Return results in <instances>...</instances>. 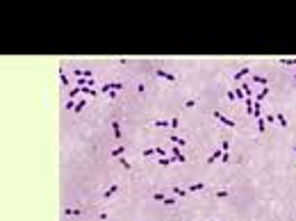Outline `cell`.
<instances>
[{
    "instance_id": "30bf717a",
    "label": "cell",
    "mask_w": 296,
    "mask_h": 221,
    "mask_svg": "<svg viewBox=\"0 0 296 221\" xmlns=\"http://www.w3.org/2000/svg\"><path fill=\"white\" fill-rule=\"evenodd\" d=\"M123 153H125V148H123V146H116V148L112 150V158L119 160V158H123Z\"/></svg>"
},
{
    "instance_id": "5b68a950",
    "label": "cell",
    "mask_w": 296,
    "mask_h": 221,
    "mask_svg": "<svg viewBox=\"0 0 296 221\" xmlns=\"http://www.w3.org/2000/svg\"><path fill=\"white\" fill-rule=\"evenodd\" d=\"M171 141H173V146H180V148L187 146V139H182V137H178V135H171Z\"/></svg>"
},
{
    "instance_id": "7c38bea8",
    "label": "cell",
    "mask_w": 296,
    "mask_h": 221,
    "mask_svg": "<svg viewBox=\"0 0 296 221\" xmlns=\"http://www.w3.org/2000/svg\"><path fill=\"white\" fill-rule=\"evenodd\" d=\"M112 130H114V137L121 139V125H119V121H114V123H112Z\"/></svg>"
},
{
    "instance_id": "4fadbf2b",
    "label": "cell",
    "mask_w": 296,
    "mask_h": 221,
    "mask_svg": "<svg viewBox=\"0 0 296 221\" xmlns=\"http://www.w3.org/2000/svg\"><path fill=\"white\" fill-rule=\"evenodd\" d=\"M84 105H87V100H84V98H80V100L75 103V109H73V112H82V109H84Z\"/></svg>"
},
{
    "instance_id": "484cf974",
    "label": "cell",
    "mask_w": 296,
    "mask_h": 221,
    "mask_svg": "<svg viewBox=\"0 0 296 221\" xmlns=\"http://www.w3.org/2000/svg\"><path fill=\"white\" fill-rule=\"evenodd\" d=\"M66 109H75V100H66V105H64Z\"/></svg>"
},
{
    "instance_id": "2e32d148",
    "label": "cell",
    "mask_w": 296,
    "mask_h": 221,
    "mask_svg": "<svg viewBox=\"0 0 296 221\" xmlns=\"http://www.w3.org/2000/svg\"><path fill=\"white\" fill-rule=\"evenodd\" d=\"M173 194H176V196H187V189H182V187H178V185H173Z\"/></svg>"
},
{
    "instance_id": "6da1fadb",
    "label": "cell",
    "mask_w": 296,
    "mask_h": 221,
    "mask_svg": "<svg viewBox=\"0 0 296 221\" xmlns=\"http://www.w3.org/2000/svg\"><path fill=\"white\" fill-rule=\"evenodd\" d=\"M155 75H157V78H162V80H169V82H176V75H171V73H166L164 68H157V71H155Z\"/></svg>"
},
{
    "instance_id": "cb8c5ba5",
    "label": "cell",
    "mask_w": 296,
    "mask_h": 221,
    "mask_svg": "<svg viewBox=\"0 0 296 221\" xmlns=\"http://www.w3.org/2000/svg\"><path fill=\"white\" fill-rule=\"evenodd\" d=\"M119 162H121V166H123V169H130V162H128L125 158H119Z\"/></svg>"
},
{
    "instance_id": "9a60e30c",
    "label": "cell",
    "mask_w": 296,
    "mask_h": 221,
    "mask_svg": "<svg viewBox=\"0 0 296 221\" xmlns=\"http://www.w3.org/2000/svg\"><path fill=\"white\" fill-rule=\"evenodd\" d=\"M178 125H180V121H178V116H173V119H171V135H176V130H178Z\"/></svg>"
},
{
    "instance_id": "83f0119b",
    "label": "cell",
    "mask_w": 296,
    "mask_h": 221,
    "mask_svg": "<svg viewBox=\"0 0 296 221\" xmlns=\"http://www.w3.org/2000/svg\"><path fill=\"white\" fill-rule=\"evenodd\" d=\"M228 100H237V96H235V89H233V91H228Z\"/></svg>"
},
{
    "instance_id": "d6986e66",
    "label": "cell",
    "mask_w": 296,
    "mask_h": 221,
    "mask_svg": "<svg viewBox=\"0 0 296 221\" xmlns=\"http://www.w3.org/2000/svg\"><path fill=\"white\" fill-rule=\"evenodd\" d=\"M278 123H280L282 128H287V119H285V114H282V112H278Z\"/></svg>"
},
{
    "instance_id": "3957f363",
    "label": "cell",
    "mask_w": 296,
    "mask_h": 221,
    "mask_svg": "<svg viewBox=\"0 0 296 221\" xmlns=\"http://www.w3.org/2000/svg\"><path fill=\"white\" fill-rule=\"evenodd\" d=\"M223 158V148H217V150H214V153L210 155V160H207V166H210V164H214V162H217V160H221Z\"/></svg>"
},
{
    "instance_id": "f546056e",
    "label": "cell",
    "mask_w": 296,
    "mask_h": 221,
    "mask_svg": "<svg viewBox=\"0 0 296 221\" xmlns=\"http://www.w3.org/2000/svg\"><path fill=\"white\" fill-rule=\"evenodd\" d=\"M294 150H296V146H294Z\"/></svg>"
},
{
    "instance_id": "f1b7e54d",
    "label": "cell",
    "mask_w": 296,
    "mask_h": 221,
    "mask_svg": "<svg viewBox=\"0 0 296 221\" xmlns=\"http://www.w3.org/2000/svg\"><path fill=\"white\" fill-rule=\"evenodd\" d=\"M294 80H296V75H294Z\"/></svg>"
},
{
    "instance_id": "277c9868",
    "label": "cell",
    "mask_w": 296,
    "mask_h": 221,
    "mask_svg": "<svg viewBox=\"0 0 296 221\" xmlns=\"http://www.w3.org/2000/svg\"><path fill=\"white\" fill-rule=\"evenodd\" d=\"M116 191H119V185H109V187L105 189V194H103V198H105V201H109L114 194H116Z\"/></svg>"
},
{
    "instance_id": "d4e9b609",
    "label": "cell",
    "mask_w": 296,
    "mask_h": 221,
    "mask_svg": "<svg viewBox=\"0 0 296 221\" xmlns=\"http://www.w3.org/2000/svg\"><path fill=\"white\" fill-rule=\"evenodd\" d=\"M150 155H155V148H146V150H144V158H150Z\"/></svg>"
},
{
    "instance_id": "7a4b0ae2",
    "label": "cell",
    "mask_w": 296,
    "mask_h": 221,
    "mask_svg": "<svg viewBox=\"0 0 296 221\" xmlns=\"http://www.w3.org/2000/svg\"><path fill=\"white\" fill-rule=\"evenodd\" d=\"M214 116H217V119L221 121L223 125H228V128H235V121H233V119H228V116H223L221 112H214Z\"/></svg>"
},
{
    "instance_id": "52a82bcc",
    "label": "cell",
    "mask_w": 296,
    "mask_h": 221,
    "mask_svg": "<svg viewBox=\"0 0 296 221\" xmlns=\"http://www.w3.org/2000/svg\"><path fill=\"white\" fill-rule=\"evenodd\" d=\"M150 125H153V128H169V130H171V121H153Z\"/></svg>"
},
{
    "instance_id": "e0dca14e",
    "label": "cell",
    "mask_w": 296,
    "mask_h": 221,
    "mask_svg": "<svg viewBox=\"0 0 296 221\" xmlns=\"http://www.w3.org/2000/svg\"><path fill=\"white\" fill-rule=\"evenodd\" d=\"M257 130H260V132H264V130H266V121H264V116H260V119H257Z\"/></svg>"
},
{
    "instance_id": "ac0fdd59",
    "label": "cell",
    "mask_w": 296,
    "mask_h": 221,
    "mask_svg": "<svg viewBox=\"0 0 296 221\" xmlns=\"http://www.w3.org/2000/svg\"><path fill=\"white\" fill-rule=\"evenodd\" d=\"M59 80H62V84H64V87H68V84H71V82H68V75H64V71H62V68H59Z\"/></svg>"
},
{
    "instance_id": "ba28073f",
    "label": "cell",
    "mask_w": 296,
    "mask_h": 221,
    "mask_svg": "<svg viewBox=\"0 0 296 221\" xmlns=\"http://www.w3.org/2000/svg\"><path fill=\"white\" fill-rule=\"evenodd\" d=\"M201 189H205V182H194L187 187V191H201Z\"/></svg>"
},
{
    "instance_id": "5bb4252c",
    "label": "cell",
    "mask_w": 296,
    "mask_h": 221,
    "mask_svg": "<svg viewBox=\"0 0 296 221\" xmlns=\"http://www.w3.org/2000/svg\"><path fill=\"white\" fill-rule=\"evenodd\" d=\"M253 82H260L262 87H266V82H269V80H266L264 75H253Z\"/></svg>"
},
{
    "instance_id": "8992f818",
    "label": "cell",
    "mask_w": 296,
    "mask_h": 221,
    "mask_svg": "<svg viewBox=\"0 0 296 221\" xmlns=\"http://www.w3.org/2000/svg\"><path fill=\"white\" fill-rule=\"evenodd\" d=\"M248 71H251L248 66H244L241 71H237V73H235V82H241V78H244V75H248Z\"/></svg>"
},
{
    "instance_id": "7402d4cb",
    "label": "cell",
    "mask_w": 296,
    "mask_h": 221,
    "mask_svg": "<svg viewBox=\"0 0 296 221\" xmlns=\"http://www.w3.org/2000/svg\"><path fill=\"white\" fill-rule=\"evenodd\" d=\"M155 155H162V158H166V155H169V150H166V148H155Z\"/></svg>"
},
{
    "instance_id": "ffe728a7",
    "label": "cell",
    "mask_w": 296,
    "mask_h": 221,
    "mask_svg": "<svg viewBox=\"0 0 296 221\" xmlns=\"http://www.w3.org/2000/svg\"><path fill=\"white\" fill-rule=\"evenodd\" d=\"M150 198H155V201H160V203H164V201H166V196H164V194H160V191H155V194L150 196Z\"/></svg>"
},
{
    "instance_id": "44dd1931",
    "label": "cell",
    "mask_w": 296,
    "mask_h": 221,
    "mask_svg": "<svg viewBox=\"0 0 296 221\" xmlns=\"http://www.w3.org/2000/svg\"><path fill=\"white\" fill-rule=\"evenodd\" d=\"M280 64H285V66H296V57L294 59H280Z\"/></svg>"
},
{
    "instance_id": "8fae6325",
    "label": "cell",
    "mask_w": 296,
    "mask_h": 221,
    "mask_svg": "<svg viewBox=\"0 0 296 221\" xmlns=\"http://www.w3.org/2000/svg\"><path fill=\"white\" fill-rule=\"evenodd\" d=\"M64 214H82V210H80V207H64Z\"/></svg>"
},
{
    "instance_id": "9c48e42d",
    "label": "cell",
    "mask_w": 296,
    "mask_h": 221,
    "mask_svg": "<svg viewBox=\"0 0 296 221\" xmlns=\"http://www.w3.org/2000/svg\"><path fill=\"white\" fill-rule=\"evenodd\" d=\"M266 94H269V84H266V87H262V91H260V94L255 96V100H260V103H262L264 98H266Z\"/></svg>"
},
{
    "instance_id": "4316f807",
    "label": "cell",
    "mask_w": 296,
    "mask_h": 221,
    "mask_svg": "<svg viewBox=\"0 0 296 221\" xmlns=\"http://www.w3.org/2000/svg\"><path fill=\"white\" fill-rule=\"evenodd\" d=\"M184 107H196V100H194V98H191V100H187V103H184Z\"/></svg>"
},
{
    "instance_id": "603a6c76",
    "label": "cell",
    "mask_w": 296,
    "mask_h": 221,
    "mask_svg": "<svg viewBox=\"0 0 296 221\" xmlns=\"http://www.w3.org/2000/svg\"><path fill=\"white\" fill-rule=\"evenodd\" d=\"M225 196H228V189H219L217 191V198H225Z\"/></svg>"
}]
</instances>
